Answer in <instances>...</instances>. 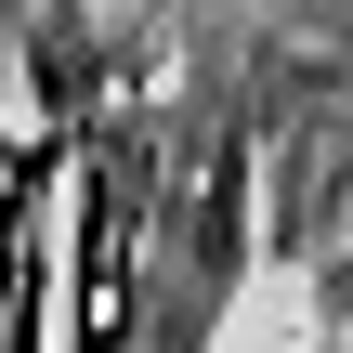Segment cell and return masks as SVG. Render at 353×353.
<instances>
[{
    "label": "cell",
    "mask_w": 353,
    "mask_h": 353,
    "mask_svg": "<svg viewBox=\"0 0 353 353\" xmlns=\"http://www.w3.org/2000/svg\"><path fill=\"white\" fill-rule=\"evenodd\" d=\"M65 262H79V353H118L131 341V275H144V144L131 131H92V183H79Z\"/></svg>",
    "instance_id": "6da1fadb"
},
{
    "label": "cell",
    "mask_w": 353,
    "mask_h": 353,
    "mask_svg": "<svg viewBox=\"0 0 353 353\" xmlns=\"http://www.w3.org/2000/svg\"><path fill=\"white\" fill-rule=\"evenodd\" d=\"M52 144H26L0 170V353H52Z\"/></svg>",
    "instance_id": "7a4b0ae2"
}]
</instances>
